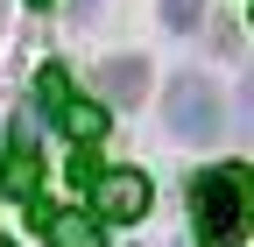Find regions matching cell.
Wrapping results in <instances>:
<instances>
[{
	"instance_id": "1",
	"label": "cell",
	"mask_w": 254,
	"mask_h": 247,
	"mask_svg": "<svg viewBox=\"0 0 254 247\" xmlns=\"http://www.w3.org/2000/svg\"><path fill=\"white\" fill-rule=\"evenodd\" d=\"M254 226V198L240 170H198L190 177V233H198V247H240Z\"/></svg>"
},
{
	"instance_id": "2",
	"label": "cell",
	"mask_w": 254,
	"mask_h": 247,
	"mask_svg": "<svg viewBox=\"0 0 254 247\" xmlns=\"http://www.w3.org/2000/svg\"><path fill=\"white\" fill-rule=\"evenodd\" d=\"M36 99H43V113H50L78 148H92V141L106 134V106H99V99H78L64 64H43V71H36Z\"/></svg>"
},
{
	"instance_id": "3",
	"label": "cell",
	"mask_w": 254,
	"mask_h": 247,
	"mask_svg": "<svg viewBox=\"0 0 254 247\" xmlns=\"http://www.w3.org/2000/svg\"><path fill=\"white\" fill-rule=\"evenodd\" d=\"M163 120H170V134L177 141H219V85L212 78H198V71H184V78H170V92H163Z\"/></svg>"
},
{
	"instance_id": "4",
	"label": "cell",
	"mask_w": 254,
	"mask_h": 247,
	"mask_svg": "<svg viewBox=\"0 0 254 247\" xmlns=\"http://www.w3.org/2000/svg\"><path fill=\"white\" fill-rule=\"evenodd\" d=\"M36 233L43 247H106V219L85 205H36Z\"/></svg>"
},
{
	"instance_id": "5",
	"label": "cell",
	"mask_w": 254,
	"mask_h": 247,
	"mask_svg": "<svg viewBox=\"0 0 254 247\" xmlns=\"http://www.w3.org/2000/svg\"><path fill=\"white\" fill-rule=\"evenodd\" d=\"M92 205H99V219H113V226L141 219L148 212V177L141 170H106L99 184H92Z\"/></svg>"
},
{
	"instance_id": "6",
	"label": "cell",
	"mask_w": 254,
	"mask_h": 247,
	"mask_svg": "<svg viewBox=\"0 0 254 247\" xmlns=\"http://www.w3.org/2000/svg\"><path fill=\"white\" fill-rule=\"evenodd\" d=\"M141 92H148V64H141V57H113V64H106V99L113 106H134Z\"/></svg>"
},
{
	"instance_id": "7",
	"label": "cell",
	"mask_w": 254,
	"mask_h": 247,
	"mask_svg": "<svg viewBox=\"0 0 254 247\" xmlns=\"http://www.w3.org/2000/svg\"><path fill=\"white\" fill-rule=\"evenodd\" d=\"M0 184H7V198H36V141H28V134L7 141V177H0Z\"/></svg>"
},
{
	"instance_id": "8",
	"label": "cell",
	"mask_w": 254,
	"mask_h": 247,
	"mask_svg": "<svg viewBox=\"0 0 254 247\" xmlns=\"http://www.w3.org/2000/svg\"><path fill=\"white\" fill-rule=\"evenodd\" d=\"M205 0H163V28H198Z\"/></svg>"
},
{
	"instance_id": "9",
	"label": "cell",
	"mask_w": 254,
	"mask_h": 247,
	"mask_svg": "<svg viewBox=\"0 0 254 247\" xmlns=\"http://www.w3.org/2000/svg\"><path fill=\"white\" fill-rule=\"evenodd\" d=\"M64 177H71V184H85V191H92V184H99V156H92V148H78V156H71V170H64Z\"/></svg>"
},
{
	"instance_id": "10",
	"label": "cell",
	"mask_w": 254,
	"mask_h": 247,
	"mask_svg": "<svg viewBox=\"0 0 254 247\" xmlns=\"http://www.w3.org/2000/svg\"><path fill=\"white\" fill-rule=\"evenodd\" d=\"M240 134H254V71H247V85H240Z\"/></svg>"
},
{
	"instance_id": "11",
	"label": "cell",
	"mask_w": 254,
	"mask_h": 247,
	"mask_svg": "<svg viewBox=\"0 0 254 247\" xmlns=\"http://www.w3.org/2000/svg\"><path fill=\"white\" fill-rule=\"evenodd\" d=\"M92 7H99V0H78V21H92Z\"/></svg>"
},
{
	"instance_id": "12",
	"label": "cell",
	"mask_w": 254,
	"mask_h": 247,
	"mask_svg": "<svg viewBox=\"0 0 254 247\" xmlns=\"http://www.w3.org/2000/svg\"><path fill=\"white\" fill-rule=\"evenodd\" d=\"M240 184H247V198H254V163H247V170H240Z\"/></svg>"
},
{
	"instance_id": "13",
	"label": "cell",
	"mask_w": 254,
	"mask_h": 247,
	"mask_svg": "<svg viewBox=\"0 0 254 247\" xmlns=\"http://www.w3.org/2000/svg\"><path fill=\"white\" fill-rule=\"evenodd\" d=\"M28 7H50V0H28Z\"/></svg>"
},
{
	"instance_id": "14",
	"label": "cell",
	"mask_w": 254,
	"mask_h": 247,
	"mask_svg": "<svg viewBox=\"0 0 254 247\" xmlns=\"http://www.w3.org/2000/svg\"><path fill=\"white\" fill-rule=\"evenodd\" d=\"M0 247H14V240H0Z\"/></svg>"
}]
</instances>
